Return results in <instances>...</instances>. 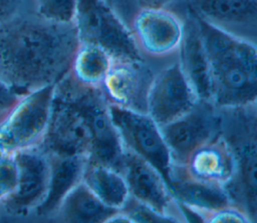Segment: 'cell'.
Here are the masks:
<instances>
[{
    "mask_svg": "<svg viewBox=\"0 0 257 223\" xmlns=\"http://www.w3.org/2000/svg\"><path fill=\"white\" fill-rule=\"evenodd\" d=\"M79 41L72 24L19 15L0 25V78L23 96L70 71Z\"/></svg>",
    "mask_w": 257,
    "mask_h": 223,
    "instance_id": "1",
    "label": "cell"
},
{
    "mask_svg": "<svg viewBox=\"0 0 257 223\" xmlns=\"http://www.w3.org/2000/svg\"><path fill=\"white\" fill-rule=\"evenodd\" d=\"M191 14L197 23L209 65L211 103L218 109L256 105V43Z\"/></svg>",
    "mask_w": 257,
    "mask_h": 223,
    "instance_id": "2",
    "label": "cell"
},
{
    "mask_svg": "<svg viewBox=\"0 0 257 223\" xmlns=\"http://www.w3.org/2000/svg\"><path fill=\"white\" fill-rule=\"evenodd\" d=\"M221 134L235 161L232 180L225 187L231 202L257 220V123L256 105L219 109Z\"/></svg>",
    "mask_w": 257,
    "mask_h": 223,
    "instance_id": "3",
    "label": "cell"
},
{
    "mask_svg": "<svg viewBox=\"0 0 257 223\" xmlns=\"http://www.w3.org/2000/svg\"><path fill=\"white\" fill-rule=\"evenodd\" d=\"M73 25L79 43L102 48L113 61H143L132 30L106 0H76Z\"/></svg>",
    "mask_w": 257,
    "mask_h": 223,
    "instance_id": "4",
    "label": "cell"
},
{
    "mask_svg": "<svg viewBox=\"0 0 257 223\" xmlns=\"http://www.w3.org/2000/svg\"><path fill=\"white\" fill-rule=\"evenodd\" d=\"M56 84L70 95L86 118L91 135L88 160L121 172L124 148L111 121L108 101L101 89L81 85L70 73Z\"/></svg>",
    "mask_w": 257,
    "mask_h": 223,
    "instance_id": "5",
    "label": "cell"
},
{
    "mask_svg": "<svg viewBox=\"0 0 257 223\" xmlns=\"http://www.w3.org/2000/svg\"><path fill=\"white\" fill-rule=\"evenodd\" d=\"M55 85L31 91L18 100L0 124V156L40 143L50 116Z\"/></svg>",
    "mask_w": 257,
    "mask_h": 223,
    "instance_id": "6",
    "label": "cell"
},
{
    "mask_svg": "<svg viewBox=\"0 0 257 223\" xmlns=\"http://www.w3.org/2000/svg\"><path fill=\"white\" fill-rule=\"evenodd\" d=\"M38 146L47 154L88 157L90 153L91 135L86 118L58 84L54 86L48 124Z\"/></svg>",
    "mask_w": 257,
    "mask_h": 223,
    "instance_id": "7",
    "label": "cell"
},
{
    "mask_svg": "<svg viewBox=\"0 0 257 223\" xmlns=\"http://www.w3.org/2000/svg\"><path fill=\"white\" fill-rule=\"evenodd\" d=\"M108 112L123 148L151 163L168 183L173 161L160 126L147 112L109 102Z\"/></svg>",
    "mask_w": 257,
    "mask_h": 223,
    "instance_id": "8",
    "label": "cell"
},
{
    "mask_svg": "<svg viewBox=\"0 0 257 223\" xmlns=\"http://www.w3.org/2000/svg\"><path fill=\"white\" fill-rule=\"evenodd\" d=\"M174 165L184 166L194 150L221 132L220 111L199 101L183 116L160 126Z\"/></svg>",
    "mask_w": 257,
    "mask_h": 223,
    "instance_id": "9",
    "label": "cell"
},
{
    "mask_svg": "<svg viewBox=\"0 0 257 223\" xmlns=\"http://www.w3.org/2000/svg\"><path fill=\"white\" fill-rule=\"evenodd\" d=\"M199 101L179 62H176L153 76L146 112L163 126L189 112Z\"/></svg>",
    "mask_w": 257,
    "mask_h": 223,
    "instance_id": "10",
    "label": "cell"
},
{
    "mask_svg": "<svg viewBox=\"0 0 257 223\" xmlns=\"http://www.w3.org/2000/svg\"><path fill=\"white\" fill-rule=\"evenodd\" d=\"M18 168L15 190L1 205L11 215L24 216L43 201L49 181L48 155L38 146L14 153Z\"/></svg>",
    "mask_w": 257,
    "mask_h": 223,
    "instance_id": "11",
    "label": "cell"
},
{
    "mask_svg": "<svg viewBox=\"0 0 257 223\" xmlns=\"http://www.w3.org/2000/svg\"><path fill=\"white\" fill-rule=\"evenodd\" d=\"M121 173L130 196L166 216L183 221L181 217L184 214L172 195L167 181L151 163L124 149Z\"/></svg>",
    "mask_w": 257,
    "mask_h": 223,
    "instance_id": "12",
    "label": "cell"
},
{
    "mask_svg": "<svg viewBox=\"0 0 257 223\" xmlns=\"http://www.w3.org/2000/svg\"><path fill=\"white\" fill-rule=\"evenodd\" d=\"M183 21L166 8L141 7L135 14L132 33L140 48L152 56H165L179 49Z\"/></svg>",
    "mask_w": 257,
    "mask_h": 223,
    "instance_id": "13",
    "label": "cell"
},
{
    "mask_svg": "<svg viewBox=\"0 0 257 223\" xmlns=\"http://www.w3.org/2000/svg\"><path fill=\"white\" fill-rule=\"evenodd\" d=\"M152 79L143 61H113L100 89L109 103L146 112Z\"/></svg>",
    "mask_w": 257,
    "mask_h": 223,
    "instance_id": "14",
    "label": "cell"
},
{
    "mask_svg": "<svg viewBox=\"0 0 257 223\" xmlns=\"http://www.w3.org/2000/svg\"><path fill=\"white\" fill-rule=\"evenodd\" d=\"M189 10L224 31L256 40L257 0H190Z\"/></svg>",
    "mask_w": 257,
    "mask_h": 223,
    "instance_id": "15",
    "label": "cell"
},
{
    "mask_svg": "<svg viewBox=\"0 0 257 223\" xmlns=\"http://www.w3.org/2000/svg\"><path fill=\"white\" fill-rule=\"evenodd\" d=\"M168 185L179 206L196 213L201 221L220 208L233 204L225 188L191 177L184 166H172Z\"/></svg>",
    "mask_w": 257,
    "mask_h": 223,
    "instance_id": "16",
    "label": "cell"
},
{
    "mask_svg": "<svg viewBox=\"0 0 257 223\" xmlns=\"http://www.w3.org/2000/svg\"><path fill=\"white\" fill-rule=\"evenodd\" d=\"M184 168L193 178L225 188L234 176L235 161L221 132L194 150Z\"/></svg>",
    "mask_w": 257,
    "mask_h": 223,
    "instance_id": "17",
    "label": "cell"
},
{
    "mask_svg": "<svg viewBox=\"0 0 257 223\" xmlns=\"http://www.w3.org/2000/svg\"><path fill=\"white\" fill-rule=\"evenodd\" d=\"M47 155L50 166L48 188L43 201L34 210L39 216L56 213L67 193L82 181L88 161L86 155Z\"/></svg>",
    "mask_w": 257,
    "mask_h": 223,
    "instance_id": "18",
    "label": "cell"
},
{
    "mask_svg": "<svg viewBox=\"0 0 257 223\" xmlns=\"http://www.w3.org/2000/svg\"><path fill=\"white\" fill-rule=\"evenodd\" d=\"M183 24L179 64L198 99L211 103L210 70L194 16L189 13Z\"/></svg>",
    "mask_w": 257,
    "mask_h": 223,
    "instance_id": "19",
    "label": "cell"
},
{
    "mask_svg": "<svg viewBox=\"0 0 257 223\" xmlns=\"http://www.w3.org/2000/svg\"><path fill=\"white\" fill-rule=\"evenodd\" d=\"M116 210L105 205L81 181L63 198L54 215L65 222L97 223L106 222Z\"/></svg>",
    "mask_w": 257,
    "mask_h": 223,
    "instance_id": "20",
    "label": "cell"
},
{
    "mask_svg": "<svg viewBox=\"0 0 257 223\" xmlns=\"http://www.w3.org/2000/svg\"><path fill=\"white\" fill-rule=\"evenodd\" d=\"M82 182L105 205L115 209H120L130 197L122 173L98 162L87 161Z\"/></svg>",
    "mask_w": 257,
    "mask_h": 223,
    "instance_id": "21",
    "label": "cell"
},
{
    "mask_svg": "<svg viewBox=\"0 0 257 223\" xmlns=\"http://www.w3.org/2000/svg\"><path fill=\"white\" fill-rule=\"evenodd\" d=\"M112 64L113 59L102 48L79 43L69 73L81 85L100 88Z\"/></svg>",
    "mask_w": 257,
    "mask_h": 223,
    "instance_id": "22",
    "label": "cell"
},
{
    "mask_svg": "<svg viewBox=\"0 0 257 223\" xmlns=\"http://www.w3.org/2000/svg\"><path fill=\"white\" fill-rule=\"evenodd\" d=\"M36 15L59 24H72L76 11V0H35Z\"/></svg>",
    "mask_w": 257,
    "mask_h": 223,
    "instance_id": "23",
    "label": "cell"
},
{
    "mask_svg": "<svg viewBox=\"0 0 257 223\" xmlns=\"http://www.w3.org/2000/svg\"><path fill=\"white\" fill-rule=\"evenodd\" d=\"M128 214L134 223L143 222V223H163V222H180L178 219L166 216L152 207L138 201L132 196L128 197L124 205L120 208Z\"/></svg>",
    "mask_w": 257,
    "mask_h": 223,
    "instance_id": "24",
    "label": "cell"
},
{
    "mask_svg": "<svg viewBox=\"0 0 257 223\" xmlns=\"http://www.w3.org/2000/svg\"><path fill=\"white\" fill-rule=\"evenodd\" d=\"M18 168L14 154L0 156V205L15 190Z\"/></svg>",
    "mask_w": 257,
    "mask_h": 223,
    "instance_id": "25",
    "label": "cell"
},
{
    "mask_svg": "<svg viewBox=\"0 0 257 223\" xmlns=\"http://www.w3.org/2000/svg\"><path fill=\"white\" fill-rule=\"evenodd\" d=\"M204 222L245 223V222H252V221L241 208H239L234 204H231L207 214L204 217Z\"/></svg>",
    "mask_w": 257,
    "mask_h": 223,
    "instance_id": "26",
    "label": "cell"
},
{
    "mask_svg": "<svg viewBox=\"0 0 257 223\" xmlns=\"http://www.w3.org/2000/svg\"><path fill=\"white\" fill-rule=\"evenodd\" d=\"M21 96L0 78V115L8 113Z\"/></svg>",
    "mask_w": 257,
    "mask_h": 223,
    "instance_id": "27",
    "label": "cell"
},
{
    "mask_svg": "<svg viewBox=\"0 0 257 223\" xmlns=\"http://www.w3.org/2000/svg\"><path fill=\"white\" fill-rule=\"evenodd\" d=\"M24 0H0V25L21 15Z\"/></svg>",
    "mask_w": 257,
    "mask_h": 223,
    "instance_id": "28",
    "label": "cell"
},
{
    "mask_svg": "<svg viewBox=\"0 0 257 223\" xmlns=\"http://www.w3.org/2000/svg\"><path fill=\"white\" fill-rule=\"evenodd\" d=\"M174 0H137L140 8L150 7V8H165L168 4Z\"/></svg>",
    "mask_w": 257,
    "mask_h": 223,
    "instance_id": "29",
    "label": "cell"
},
{
    "mask_svg": "<svg viewBox=\"0 0 257 223\" xmlns=\"http://www.w3.org/2000/svg\"><path fill=\"white\" fill-rule=\"evenodd\" d=\"M106 1H107L111 6H113V5H114V3H116L118 0H106Z\"/></svg>",
    "mask_w": 257,
    "mask_h": 223,
    "instance_id": "30",
    "label": "cell"
}]
</instances>
